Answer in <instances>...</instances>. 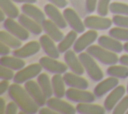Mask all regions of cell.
I'll return each instance as SVG.
<instances>
[{
	"label": "cell",
	"mask_w": 128,
	"mask_h": 114,
	"mask_svg": "<svg viewBox=\"0 0 128 114\" xmlns=\"http://www.w3.org/2000/svg\"><path fill=\"white\" fill-rule=\"evenodd\" d=\"M6 110V103L3 98H0V113H5Z\"/></svg>",
	"instance_id": "45"
},
{
	"label": "cell",
	"mask_w": 128,
	"mask_h": 114,
	"mask_svg": "<svg viewBox=\"0 0 128 114\" xmlns=\"http://www.w3.org/2000/svg\"><path fill=\"white\" fill-rule=\"evenodd\" d=\"M109 11L114 15H128V4L121 2H112L110 3Z\"/></svg>",
	"instance_id": "33"
},
{
	"label": "cell",
	"mask_w": 128,
	"mask_h": 114,
	"mask_svg": "<svg viewBox=\"0 0 128 114\" xmlns=\"http://www.w3.org/2000/svg\"><path fill=\"white\" fill-rule=\"evenodd\" d=\"M92 57H94L97 61L101 62L104 65H114L119 62V58L117 54L113 51H110L102 46L98 45H91L87 48V51Z\"/></svg>",
	"instance_id": "2"
},
{
	"label": "cell",
	"mask_w": 128,
	"mask_h": 114,
	"mask_svg": "<svg viewBox=\"0 0 128 114\" xmlns=\"http://www.w3.org/2000/svg\"><path fill=\"white\" fill-rule=\"evenodd\" d=\"M38 113H39V114H58L57 111L53 110L52 108H50V107H48V106L39 109V112H38Z\"/></svg>",
	"instance_id": "43"
},
{
	"label": "cell",
	"mask_w": 128,
	"mask_h": 114,
	"mask_svg": "<svg viewBox=\"0 0 128 114\" xmlns=\"http://www.w3.org/2000/svg\"><path fill=\"white\" fill-rule=\"evenodd\" d=\"M10 87V84L8 83V80H3L0 82V95H3L6 91H8Z\"/></svg>",
	"instance_id": "42"
},
{
	"label": "cell",
	"mask_w": 128,
	"mask_h": 114,
	"mask_svg": "<svg viewBox=\"0 0 128 114\" xmlns=\"http://www.w3.org/2000/svg\"><path fill=\"white\" fill-rule=\"evenodd\" d=\"M112 21L115 26L128 28V15H114Z\"/></svg>",
	"instance_id": "36"
},
{
	"label": "cell",
	"mask_w": 128,
	"mask_h": 114,
	"mask_svg": "<svg viewBox=\"0 0 128 114\" xmlns=\"http://www.w3.org/2000/svg\"><path fill=\"white\" fill-rule=\"evenodd\" d=\"M15 74L13 72L12 69L5 67V66H1L0 67V78L3 80H12L14 78Z\"/></svg>",
	"instance_id": "37"
},
{
	"label": "cell",
	"mask_w": 128,
	"mask_h": 114,
	"mask_svg": "<svg viewBox=\"0 0 128 114\" xmlns=\"http://www.w3.org/2000/svg\"><path fill=\"white\" fill-rule=\"evenodd\" d=\"M5 20H6V14L1 10V11H0V21L4 22Z\"/></svg>",
	"instance_id": "47"
},
{
	"label": "cell",
	"mask_w": 128,
	"mask_h": 114,
	"mask_svg": "<svg viewBox=\"0 0 128 114\" xmlns=\"http://www.w3.org/2000/svg\"><path fill=\"white\" fill-rule=\"evenodd\" d=\"M8 95L12 101L16 102L19 109L25 114H35L39 112L40 106L32 99L26 89L20 84L14 83L10 85L8 89Z\"/></svg>",
	"instance_id": "1"
},
{
	"label": "cell",
	"mask_w": 128,
	"mask_h": 114,
	"mask_svg": "<svg viewBox=\"0 0 128 114\" xmlns=\"http://www.w3.org/2000/svg\"><path fill=\"white\" fill-rule=\"evenodd\" d=\"M0 41L8 45L12 49H17L22 46V40L18 39L11 33H9L7 30H1L0 31Z\"/></svg>",
	"instance_id": "27"
},
{
	"label": "cell",
	"mask_w": 128,
	"mask_h": 114,
	"mask_svg": "<svg viewBox=\"0 0 128 114\" xmlns=\"http://www.w3.org/2000/svg\"><path fill=\"white\" fill-rule=\"evenodd\" d=\"M44 12L48 16L50 20H52L60 29H65L67 27V22L65 20V17L63 13H61L58 10V7H56L53 4H46L44 6Z\"/></svg>",
	"instance_id": "14"
},
{
	"label": "cell",
	"mask_w": 128,
	"mask_h": 114,
	"mask_svg": "<svg viewBox=\"0 0 128 114\" xmlns=\"http://www.w3.org/2000/svg\"><path fill=\"white\" fill-rule=\"evenodd\" d=\"M9 53H10V47L8 45H6L5 43L1 42L0 43V55L6 56V55H9Z\"/></svg>",
	"instance_id": "41"
},
{
	"label": "cell",
	"mask_w": 128,
	"mask_h": 114,
	"mask_svg": "<svg viewBox=\"0 0 128 114\" xmlns=\"http://www.w3.org/2000/svg\"><path fill=\"white\" fill-rule=\"evenodd\" d=\"M109 35L119 41L128 42V28L116 26L114 28L109 29Z\"/></svg>",
	"instance_id": "32"
},
{
	"label": "cell",
	"mask_w": 128,
	"mask_h": 114,
	"mask_svg": "<svg viewBox=\"0 0 128 114\" xmlns=\"http://www.w3.org/2000/svg\"><path fill=\"white\" fill-rule=\"evenodd\" d=\"M119 62L122 65H125L128 67V54H124L119 58Z\"/></svg>",
	"instance_id": "44"
},
{
	"label": "cell",
	"mask_w": 128,
	"mask_h": 114,
	"mask_svg": "<svg viewBox=\"0 0 128 114\" xmlns=\"http://www.w3.org/2000/svg\"><path fill=\"white\" fill-rule=\"evenodd\" d=\"M113 21L105 16H94L90 15L84 19V24L86 28L92 30H107L110 29Z\"/></svg>",
	"instance_id": "9"
},
{
	"label": "cell",
	"mask_w": 128,
	"mask_h": 114,
	"mask_svg": "<svg viewBox=\"0 0 128 114\" xmlns=\"http://www.w3.org/2000/svg\"><path fill=\"white\" fill-rule=\"evenodd\" d=\"M51 4L55 5L58 8H65L67 6V0H48Z\"/></svg>",
	"instance_id": "40"
},
{
	"label": "cell",
	"mask_w": 128,
	"mask_h": 114,
	"mask_svg": "<svg viewBox=\"0 0 128 114\" xmlns=\"http://www.w3.org/2000/svg\"><path fill=\"white\" fill-rule=\"evenodd\" d=\"M125 91L126 89L123 85H118L112 91H110V93L107 95V97L104 100V108L106 109V112L113 111L117 103L124 97Z\"/></svg>",
	"instance_id": "12"
},
{
	"label": "cell",
	"mask_w": 128,
	"mask_h": 114,
	"mask_svg": "<svg viewBox=\"0 0 128 114\" xmlns=\"http://www.w3.org/2000/svg\"><path fill=\"white\" fill-rule=\"evenodd\" d=\"M18 105L16 104V102L12 101V102H9L7 105H6V110H5V113L6 114H16L18 112Z\"/></svg>",
	"instance_id": "39"
},
{
	"label": "cell",
	"mask_w": 128,
	"mask_h": 114,
	"mask_svg": "<svg viewBox=\"0 0 128 114\" xmlns=\"http://www.w3.org/2000/svg\"><path fill=\"white\" fill-rule=\"evenodd\" d=\"M41 25H42V28H43V31L45 32V34H47L49 37H51L55 42H60L64 38V35H63L62 31L60 30V28L52 20L45 19Z\"/></svg>",
	"instance_id": "21"
},
{
	"label": "cell",
	"mask_w": 128,
	"mask_h": 114,
	"mask_svg": "<svg viewBox=\"0 0 128 114\" xmlns=\"http://www.w3.org/2000/svg\"><path fill=\"white\" fill-rule=\"evenodd\" d=\"M46 105L60 114H74L75 112H77L76 107H73L70 103L63 101L61 98H58V97L48 98Z\"/></svg>",
	"instance_id": "13"
},
{
	"label": "cell",
	"mask_w": 128,
	"mask_h": 114,
	"mask_svg": "<svg viewBox=\"0 0 128 114\" xmlns=\"http://www.w3.org/2000/svg\"><path fill=\"white\" fill-rule=\"evenodd\" d=\"M15 2L12 0H0V8L9 18H18L19 17V10L14 4Z\"/></svg>",
	"instance_id": "29"
},
{
	"label": "cell",
	"mask_w": 128,
	"mask_h": 114,
	"mask_svg": "<svg viewBox=\"0 0 128 114\" xmlns=\"http://www.w3.org/2000/svg\"><path fill=\"white\" fill-rule=\"evenodd\" d=\"M39 63L41 64L43 69L53 74H64L68 69V66L66 65V63L57 61L56 58H52L49 56L41 57L39 60Z\"/></svg>",
	"instance_id": "7"
},
{
	"label": "cell",
	"mask_w": 128,
	"mask_h": 114,
	"mask_svg": "<svg viewBox=\"0 0 128 114\" xmlns=\"http://www.w3.org/2000/svg\"><path fill=\"white\" fill-rule=\"evenodd\" d=\"M98 41V44L110 51H113L115 53H121L122 50H124L123 48V45L121 44V41L111 37L110 35L109 36H105V35H102L100 37H98L97 39Z\"/></svg>",
	"instance_id": "22"
},
{
	"label": "cell",
	"mask_w": 128,
	"mask_h": 114,
	"mask_svg": "<svg viewBox=\"0 0 128 114\" xmlns=\"http://www.w3.org/2000/svg\"><path fill=\"white\" fill-rule=\"evenodd\" d=\"M96 39H98V34L96 30H88L84 32L80 37H78L73 45V50L76 53H81L85 49H87L89 46H91Z\"/></svg>",
	"instance_id": "6"
},
{
	"label": "cell",
	"mask_w": 128,
	"mask_h": 114,
	"mask_svg": "<svg viewBox=\"0 0 128 114\" xmlns=\"http://www.w3.org/2000/svg\"><path fill=\"white\" fill-rule=\"evenodd\" d=\"M66 98L76 103H92L95 101V94L87 91L86 89H77L69 87L66 90Z\"/></svg>",
	"instance_id": "5"
},
{
	"label": "cell",
	"mask_w": 128,
	"mask_h": 114,
	"mask_svg": "<svg viewBox=\"0 0 128 114\" xmlns=\"http://www.w3.org/2000/svg\"><path fill=\"white\" fill-rule=\"evenodd\" d=\"M128 111V95L124 96L114 107L112 113L113 114H124Z\"/></svg>",
	"instance_id": "34"
},
{
	"label": "cell",
	"mask_w": 128,
	"mask_h": 114,
	"mask_svg": "<svg viewBox=\"0 0 128 114\" xmlns=\"http://www.w3.org/2000/svg\"><path fill=\"white\" fill-rule=\"evenodd\" d=\"M110 0H98L96 11L100 16H106L109 11Z\"/></svg>",
	"instance_id": "35"
},
{
	"label": "cell",
	"mask_w": 128,
	"mask_h": 114,
	"mask_svg": "<svg viewBox=\"0 0 128 114\" xmlns=\"http://www.w3.org/2000/svg\"><path fill=\"white\" fill-rule=\"evenodd\" d=\"M37 82L40 85L43 93L45 94V96L48 98H50L53 95V88H52V82L49 79L48 75L46 73H40L37 76Z\"/></svg>",
	"instance_id": "30"
},
{
	"label": "cell",
	"mask_w": 128,
	"mask_h": 114,
	"mask_svg": "<svg viewBox=\"0 0 128 114\" xmlns=\"http://www.w3.org/2000/svg\"><path fill=\"white\" fill-rule=\"evenodd\" d=\"M123 48H124V51L128 53V42H126L125 44H123Z\"/></svg>",
	"instance_id": "48"
},
{
	"label": "cell",
	"mask_w": 128,
	"mask_h": 114,
	"mask_svg": "<svg viewBox=\"0 0 128 114\" xmlns=\"http://www.w3.org/2000/svg\"><path fill=\"white\" fill-rule=\"evenodd\" d=\"M40 47H41V44L40 42H37V41H30L28 43H26L25 45L21 46L20 48H17V49H14L13 51V55L16 56V57H19V58H28L30 56H33L35 54H37L40 50Z\"/></svg>",
	"instance_id": "17"
},
{
	"label": "cell",
	"mask_w": 128,
	"mask_h": 114,
	"mask_svg": "<svg viewBox=\"0 0 128 114\" xmlns=\"http://www.w3.org/2000/svg\"><path fill=\"white\" fill-rule=\"evenodd\" d=\"M18 22L25 28L27 29L30 33L34 34V35H40L41 32L43 31L42 25H40V23H38L37 21H35L34 19L30 18L29 16H27L26 14H20L18 17Z\"/></svg>",
	"instance_id": "20"
},
{
	"label": "cell",
	"mask_w": 128,
	"mask_h": 114,
	"mask_svg": "<svg viewBox=\"0 0 128 114\" xmlns=\"http://www.w3.org/2000/svg\"><path fill=\"white\" fill-rule=\"evenodd\" d=\"M21 10L24 14L29 16L30 18L34 19L38 23L42 24V22L45 20V12H42L40 8L36 7L35 5H32V3H26L21 6Z\"/></svg>",
	"instance_id": "23"
},
{
	"label": "cell",
	"mask_w": 128,
	"mask_h": 114,
	"mask_svg": "<svg viewBox=\"0 0 128 114\" xmlns=\"http://www.w3.org/2000/svg\"><path fill=\"white\" fill-rule=\"evenodd\" d=\"M0 66H5V67H8L12 70L18 71V70L25 67V61L22 58L16 57L14 55L13 56H9V55L1 56Z\"/></svg>",
	"instance_id": "24"
},
{
	"label": "cell",
	"mask_w": 128,
	"mask_h": 114,
	"mask_svg": "<svg viewBox=\"0 0 128 114\" xmlns=\"http://www.w3.org/2000/svg\"><path fill=\"white\" fill-rule=\"evenodd\" d=\"M15 3H22V4H26V3H35L37 0H12Z\"/></svg>",
	"instance_id": "46"
},
{
	"label": "cell",
	"mask_w": 128,
	"mask_h": 114,
	"mask_svg": "<svg viewBox=\"0 0 128 114\" xmlns=\"http://www.w3.org/2000/svg\"><path fill=\"white\" fill-rule=\"evenodd\" d=\"M76 111L79 114H104L106 109L104 106L92 103H78L76 106Z\"/></svg>",
	"instance_id": "25"
},
{
	"label": "cell",
	"mask_w": 128,
	"mask_h": 114,
	"mask_svg": "<svg viewBox=\"0 0 128 114\" xmlns=\"http://www.w3.org/2000/svg\"><path fill=\"white\" fill-rule=\"evenodd\" d=\"M119 85V81H118V78L116 77H113V76H110L104 80H101L99 81V83L95 86L94 88V94L97 98H100L102 96H104L106 93L112 91L116 86Z\"/></svg>",
	"instance_id": "15"
},
{
	"label": "cell",
	"mask_w": 128,
	"mask_h": 114,
	"mask_svg": "<svg viewBox=\"0 0 128 114\" xmlns=\"http://www.w3.org/2000/svg\"><path fill=\"white\" fill-rule=\"evenodd\" d=\"M64 61H65L66 65L68 66V68L72 72H74L78 75H82L84 73L85 69L79 59V56L76 55V52L74 50L73 51L68 50L64 53Z\"/></svg>",
	"instance_id": "16"
},
{
	"label": "cell",
	"mask_w": 128,
	"mask_h": 114,
	"mask_svg": "<svg viewBox=\"0 0 128 114\" xmlns=\"http://www.w3.org/2000/svg\"><path fill=\"white\" fill-rule=\"evenodd\" d=\"M80 76L81 75H78L71 71V72H65L63 75V78L66 85L69 87L77 88V89H87L89 86L88 81L85 78Z\"/></svg>",
	"instance_id": "19"
},
{
	"label": "cell",
	"mask_w": 128,
	"mask_h": 114,
	"mask_svg": "<svg viewBox=\"0 0 128 114\" xmlns=\"http://www.w3.org/2000/svg\"><path fill=\"white\" fill-rule=\"evenodd\" d=\"M98 0H85V9L88 13H93L97 8Z\"/></svg>",
	"instance_id": "38"
},
{
	"label": "cell",
	"mask_w": 128,
	"mask_h": 114,
	"mask_svg": "<svg viewBox=\"0 0 128 114\" xmlns=\"http://www.w3.org/2000/svg\"><path fill=\"white\" fill-rule=\"evenodd\" d=\"M3 26L9 33H11L12 35H14L15 37H17L18 39H20L22 41L27 40L29 38L30 32L27 29H25L19 22H16L13 18L7 17L3 23Z\"/></svg>",
	"instance_id": "10"
},
{
	"label": "cell",
	"mask_w": 128,
	"mask_h": 114,
	"mask_svg": "<svg viewBox=\"0 0 128 114\" xmlns=\"http://www.w3.org/2000/svg\"><path fill=\"white\" fill-rule=\"evenodd\" d=\"M79 59L87 73V75L96 82H99L103 79V72L96 63V59L92 57L88 52L79 53Z\"/></svg>",
	"instance_id": "3"
},
{
	"label": "cell",
	"mask_w": 128,
	"mask_h": 114,
	"mask_svg": "<svg viewBox=\"0 0 128 114\" xmlns=\"http://www.w3.org/2000/svg\"><path fill=\"white\" fill-rule=\"evenodd\" d=\"M76 39H77V32L76 31L71 30L70 32H68L66 34V36H64V38L58 44V49H59L60 53H65L66 51H68L74 45Z\"/></svg>",
	"instance_id": "28"
},
{
	"label": "cell",
	"mask_w": 128,
	"mask_h": 114,
	"mask_svg": "<svg viewBox=\"0 0 128 114\" xmlns=\"http://www.w3.org/2000/svg\"><path fill=\"white\" fill-rule=\"evenodd\" d=\"M63 15L67 24L72 30L76 31L77 33H84L86 26L84 24V21L80 19L75 10H73L72 8H65L63 11Z\"/></svg>",
	"instance_id": "11"
},
{
	"label": "cell",
	"mask_w": 128,
	"mask_h": 114,
	"mask_svg": "<svg viewBox=\"0 0 128 114\" xmlns=\"http://www.w3.org/2000/svg\"><path fill=\"white\" fill-rule=\"evenodd\" d=\"M42 69H43V67L41 66L40 63H32V64L18 70L13 78V81H14V83H18V84L25 83L28 80H31L34 77H37L41 73Z\"/></svg>",
	"instance_id": "4"
},
{
	"label": "cell",
	"mask_w": 128,
	"mask_h": 114,
	"mask_svg": "<svg viewBox=\"0 0 128 114\" xmlns=\"http://www.w3.org/2000/svg\"><path fill=\"white\" fill-rule=\"evenodd\" d=\"M52 82V88H53V94L55 97L62 98L66 94V89H65V81L64 78L61 74H54L53 77L51 78Z\"/></svg>",
	"instance_id": "26"
},
{
	"label": "cell",
	"mask_w": 128,
	"mask_h": 114,
	"mask_svg": "<svg viewBox=\"0 0 128 114\" xmlns=\"http://www.w3.org/2000/svg\"><path fill=\"white\" fill-rule=\"evenodd\" d=\"M127 113H128V111H127Z\"/></svg>",
	"instance_id": "50"
},
{
	"label": "cell",
	"mask_w": 128,
	"mask_h": 114,
	"mask_svg": "<svg viewBox=\"0 0 128 114\" xmlns=\"http://www.w3.org/2000/svg\"><path fill=\"white\" fill-rule=\"evenodd\" d=\"M39 42L41 44V48L43 49V51L46 53L47 56L52 57V58H56V59L59 58L60 51L58 49V46L55 45V41L51 37H49L47 34L41 35Z\"/></svg>",
	"instance_id": "18"
},
{
	"label": "cell",
	"mask_w": 128,
	"mask_h": 114,
	"mask_svg": "<svg viewBox=\"0 0 128 114\" xmlns=\"http://www.w3.org/2000/svg\"><path fill=\"white\" fill-rule=\"evenodd\" d=\"M126 90H127V93H128V83H127V88H126Z\"/></svg>",
	"instance_id": "49"
},
{
	"label": "cell",
	"mask_w": 128,
	"mask_h": 114,
	"mask_svg": "<svg viewBox=\"0 0 128 114\" xmlns=\"http://www.w3.org/2000/svg\"><path fill=\"white\" fill-rule=\"evenodd\" d=\"M107 74L109 76H113L118 79H125L128 77V67L122 64L110 65L107 69Z\"/></svg>",
	"instance_id": "31"
},
{
	"label": "cell",
	"mask_w": 128,
	"mask_h": 114,
	"mask_svg": "<svg viewBox=\"0 0 128 114\" xmlns=\"http://www.w3.org/2000/svg\"><path fill=\"white\" fill-rule=\"evenodd\" d=\"M24 88L26 89V91L29 93V95L32 97V99L40 106L43 107L46 102H47V97L45 96V94L43 93L40 85L38 84V82L31 80H28L27 82L24 83Z\"/></svg>",
	"instance_id": "8"
}]
</instances>
